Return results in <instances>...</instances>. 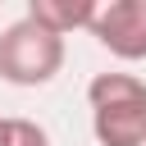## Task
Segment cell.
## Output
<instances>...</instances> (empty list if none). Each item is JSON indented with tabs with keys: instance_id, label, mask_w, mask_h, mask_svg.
Here are the masks:
<instances>
[{
	"instance_id": "5b68a950",
	"label": "cell",
	"mask_w": 146,
	"mask_h": 146,
	"mask_svg": "<svg viewBox=\"0 0 146 146\" xmlns=\"http://www.w3.org/2000/svg\"><path fill=\"white\" fill-rule=\"evenodd\" d=\"M9 146H50V132L36 119H9Z\"/></svg>"
},
{
	"instance_id": "277c9868",
	"label": "cell",
	"mask_w": 146,
	"mask_h": 146,
	"mask_svg": "<svg viewBox=\"0 0 146 146\" xmlns=\"http://www.w3.org/2000/svg\"><path fill=\"white\" fill-rule=\"evenodd\" d=\"M96 9H100L96 0H32V5H27V18L41 23V27L55 32V36H68V32H78V27L91 32Z\"/></svg>"
},
{
	"instance_id": "6da1fadb",
	"label": "cell",
	"mask_w": 146,
	"mask_h": 146,
	"mask_svg": "<svg viewBox=\"0 0 146 146\" xmlns=\"http://www.w3.org/2000/svg\"><path fill=\"white\" fill-rule=\"evenodd\" d=\"M87 100L100 146H146V82L137 73H96Z\"/></svg>"
},
{
	"instance_id": "7a4b0ae2",
	"label": "cell",
	"mask_w": 146,
	"mask_h": 146,
	"mask_svg": "<svg viewBox=\"0 0 146 146\" xmlns=\"http://www.w3.org/2000/svg\"><path fill=\"white\" fill-rule=\"evenodd\" d=\"M64 68V36L46 32L27 14L0 32V78L9 87H46Z\"/></svg>"
},
{
	"instance_id": "3957f363",
	"label": "cell",
	"mask_w": 146,
	"mask_h": 146,
	"mask_svg": "<svg viewBox=\"0 0 146 146\" xmlns=\"http://www.w3.org/2000/svg\"><path fill=\"white\" fill-rule=\"evenodd\" d=\"M91 36L114 59H146V0H110L91 18Z\"/></svg>"
},
{
	"instance_id": "8992f818",
	"label": "cell",
	"mask_w": 146,
	"mask_h": 146,
	"mask_svg": "<svg viewBox=\"0 0 146 146\" xmlns=\"http://www.w3.org/2000/svg\"><path fill=\"white\" fill-rule=\"evenodd\" d=\"M0 146H9V119H0Z\"/></svg>"
}]
</instances>
